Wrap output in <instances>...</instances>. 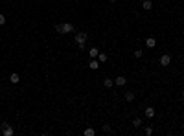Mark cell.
Segmentation results:
<instances>
[{
  "label": "cell",
  "instance_id": "obj_1",
  "mask_svg": "<svg viewBox=\"0 0 184 136\" xmlns=\"http://www.w3.org/2000/svg\"><path fill=\"white\" fill-rule=\"evenodd\" d=\"M55 30H57V33H72L74 32V24L72 22H63V24H57L55 26Z\"/></svg>",
  "mask_w": 184,
  "mask_h": 136
},
{
  "label": "cell",
  "instance_id": "obj_16",
  "mask_svg": "<svg viewBox=\"0 0 184 136\" xmlns=\"http://www.w3.org/2000/svg\"><path fill=\"white\" fill-rule=\"evenodd\" d=\"M133 125H135V129L142 127V120H140V118H135V120H133Z\"/></svg>",
  "mask_w": 184,
  "mask_h": 136
},
{
  "label": "cell",
  "instance_id": "obj_5",
  "mask_svg": "<svg viewBox=\"0 0 184 136\" xmlns=\"http://www.w3.org/2000/svg\"><path fill=\"white\" fill-rule=\"evenodd\" d=\"M125 83H127V79H125L123 76H118V77H114V85H116V87H123Z\"/></svg>",
  "mask_w": 184,
  "mask_h": 136
},
{
  "label": "cell",
  "instance_id": "obj_21",
  "mask_svg": "<svg viewBox=\"0 0 184 136\" xmlns=\"http://www.w3.org/2000/svg\"><path fill=\"white\" fill-rule=\"evenodd\" d=\"M182 99H184V90H182Z\"/></svg>",
  "mask_w": 184,
  "mask_h": 136
},
{
  "label": "cell",
  "instance_id": "obj_13",
  "mask_svg": "<svg viewBox=\"0 0 184 136\" xmlns=\"http://www.w3.org/2000/svg\"><path fill=\"white\" fill-rule=\"evenodd\" d=\"M133 99H135V92H125V101H133Z\"/></svg>",
  "mask_w": 184,
  "mask_h": 136
},
{
  "label": "cell",
  "instance_id": "obj_17",
  "mask_svg": "<svg viewBox=\"0 0 184 136\" xmlns=\"http://www.w3.org/2000/svg\"><path fill=\"white\" fill-rule=\"evenodd\" d=\"M142 55H144V52H142V50H135V57H136V59H140Z\"/></svg>",
  "mask_w": 184,
  "mask_h": 136
},
{
  "label": "cell",
  "instance_id": "obj_22",
  "mask_svg": "<svg viewBox=\"0 0 184 136\" xmlns=\"http://www.w3.org/2000/svg\"><path fill=\"white\" fill-rule=\"evenodd\" d=\"M111 2H116V0H111Z\"/></svg>",
  "mask_w": 184,
  "mask_h": 136
},
{
  "label": "cell",
  "instance_id": "obj_7",
  "mask_svg": "<svg viewBox=\"0 0 184 136\" xmlns=\"http://www.w3.org/2000/svg\"><path fill=\"white\" fill-rule=\"evenodd\" d=\"M100 61H98V59H90V63H88V68H90V70H98V68H100Z\"/></svg>",
  "mask_w": 184,
  "mask_h": 136
},
{
  "label": "cell",
  "instance_id": "obj_23",
  "mask_svg": "<svg viewBox=\"0 0 184 136\" xmlns=\"http://www.w3.org/2000/svg\"><path fill=\"white\" fill-rule=\"evenodd\" d=\"M0 96H2V92H0Z\"/></svg>",
  "mask_w": 184,
  "mask_h": 136
},
{
  "label": "cell",
  "instance_id": "obj_18",
  "mask_svg": "<svg viewBox=\"0 0 184 136\" xmlns=\"http://www.w3.org/2000/svg\"><path fill=\"white\" fill-rule=\"evenodd\" d=\"M144 133H146L147 136H149V134H153V127H146V129H144Z\"/></svg>",
  "mask_w": 184,
  "mask_h": 136
},
{
  "label": "cell",
  "instance_id": "obj_11",
  "mask_svg": "<svg viewBox=\"0 0 184 136\" xmlns=\"http://www.w3.org/2000/svg\"><path fill=\"white\" fill-rule=\"evenodd\" d=\"M98 53H100V50H98V48H90V50H88V55H90V59L98 57Z\"/></svg>",
  "mask_w": 184,
  "mask_h": 136
},
{
  "label": "cell",
  "instance_id": "obj_8",
  "mask_svg": "<svg viewBox=\"0 0 184 136\" xmlns=\"http://www.w3.org/2000/svg\"><path fill=\"white\" fill-rule=\"evenodd\" d=\"M146 46H147V48H155V46H156V39L155 37L146 39Z\"/></svg>",
  "mask_w": 184,
  "mask_h": 136
},
{
  "label": "cell",
  "instance_id": "obj_9",
  "mask_svg": "<svg viewBox=\"0 0 184 136\" xmlns=\"http://www.w3.org/2000/svg\"><path fill=\"white\" fill-rule=\"evenodd\" d=\"M9 81H11V83H13V85H17L18 81H20V77H18V74H17V72H13V74H11V76H9Z\"/></svg>",
  "mask_w": 184,
  "mask_h": 136
},
{
  "label": "cell",
  "instance_id": "obj_19",
  "mask_svg": "<svg viewBox=\"0 0 184 136\" xmlns=\"http://www.w3.org/2000/svg\"><path fill=\"white\" fill-rule=\"evenodd\" d=\"M4 24H6V17L0 13V26H4Z\"/></svg>",
  "mask_w": 184,
  "mask_h": 136
},
{
  "label": "cell",
  "instance_id": "obj_14",
  "mask_svg": "<svg viewBox=\"0 0 184 136\" xmlns=\"http://www.w3.org/2000/svg\"><path fill=\"white\" fill-rule=\"evenodd\" d=\"M98 61H100V63H105V61H107V53L100 52V53H98Z\"/></svg>",
  "mask_w": 184,
  "mask_h": 136
},
{
  "label": "cell",
  "instance_id": "obj_12",
  "mask_svg": "<svg viewBox=\"0 0 184 136\" xmlns=\"http://www.w3.org/2000/svg\"><path fill=\"white\" fill-rule=\"evenodd\" d=\"M103 85H105V87H107V88L114 87V79H109V77H107V79H103Z\"/></svg>",
  "mask_w": 184,
  "mask_h": 136
},
{
  "label": "cell",
  "instance_id": "obj_3",
  "mask_svg": "<svg viewBox=\"0 0 184 136\" xmlns=\"http://www.w3.org/2000/svg\"><path fill=\"white\" fill-rule=\"evenodd\" d=\"M87 39H88V35L85 33V32H79L76 35V42L77 44H81V42H87Z\"/></svg>",
  "mask_w": 184,
  "mask_h": 136
},
{
  "label": "cell",
  "instance_id": "obj_6",
  "mask_svg": "<svg viewBox=\"0 0 184 136\" xmlns=\"http://www.w3.org/2000/svg\"><path fill=\"white\" fill-rule=\"evenodd\" d=\"M144 114H146V118H153V116H155V108L153 107H146V108H144Z\"/></svg>",
  "mask_w": 184,
  "mask_h": 136
},
{
  "label": "cell",
  "instance_id": "obj_4",
  "mask_svg": "<svg viewBox=\"0 0 184 136\" xmlns=\"http://www.w3.org/2000/svg\"><path fill=\"white\" fill-rule=\"evenodd\" d=\"M169 63H171V55H168V53L160 55V64H162V66H168Z\"/></svg>",
  "mask_w": 184,
  "mask_h": 136
},
{
  "label": "cell",
  "instance_id": "obj_2",
  "mask_svg": "<svg viewBox=\"0 0 184 136\" xmlns=\"http://www.w3.org/2000/svg\"><path fill=\"white\" fill-rule=\"evenodd\" d=\"M0 131H2V133H4V136H13V134H15L13 127H11L9 123H2V127H0Z\"/></svg>",
  "mask_w": 184,
  "mask_h": 136
},
{
  "label": "cell",
  "instance_id": "obj_20",
  "mask_svg": "<svg viewBox=\"0 0 184 136\" xmlns=\"http://www.w3.org/2000/svg\"><path fill=\"white\" fill-rule=\"evenodd\" d=\"M103 133H111V127H109V125H103Z\"/></svg>",
  "mask_w": 184,
  "mask_h": 136
},
{
  "label": "cell",
  "instance_id": "obj_15",
  "mask_svg": "<svg viewBox=\"0 0 184 136\" xmlns=\"http://www.w3.org/2000/svg\"><path fill=\"white\" fill-rule=\"evenodd\" d=\"M85 136H94V134H96V131H94L92 129V127H87V129H85V133H83Z\"/></svg>",
  "mask_w": 184,
  "mask_h": 136
},
{
  "label": "cell",
  "instance_id": "obj_10",
  "mask_svg": "<svg viewBox=\"0 0 184 136\" xmlns=\"http://www.w3.org/2000/svg\"><path fill=\"white\" fill-rule=\"evenodd\" d=\"M142 7H144L146 11H149L151 7H153V2H151V0H144V2H142Z\"/></svg>",
  "mask_w": 184,
  "mask_h": 136
}]
</instances>
